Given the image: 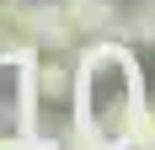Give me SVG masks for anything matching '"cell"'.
Wrapping results in <instances>:
<instances>
[{
    "mask_svg": "<svg viewBox=\"0 0 155 150\" xmlns=\"http://www.w3.org/2000/svg\"><path fill=\"white\" fill-rule=\"evenodd\" d=\"M64 16H70V27H75V38H112L118 32V5L112 0H59Z\"/></svg>",
    "mask_w": 155,
    "mask_h": 150,
    "instance_id": "obj_2",
    "label": "cell"
},
{
    "mask_svg": "<svg viewBox=\"0 0 155 150\" xmlns=\"http://www.w3.org/2000/svg\"><path fill=\"white\" fill-rule=\"evenodd\" d=\"M27 27H32V43H38V48H70V43H75V27H70V16H64L59 0L27 5Z\"/></svg>",
    "mask_w": 155,
    "mask_h": 150,
    "instance_id": "obj_3",
    "label": "cell"
},
{
    "mask_svg": "<svg viewBox=\"0 0 155 150\" xmlns=\"http://www.w3.org/2000/svg\"><path fill=\"white\" fill-rule=\"evenodd\" d=\"M118 32H123L128 43H155V0H139L123 22H118Z\"/></svg>",
    "mask_w": 155,
    "mask_h": 150,
    "instance_id": "obj_5",
    "label": "cell"
},
{
    "mask_svg": "<svg viewBox=\"0 0 155 150\" xmlns=\"http://www.w3.org/2000/svg\"><path fill=\"white\" fill-rule=\"evenodd\" d=\"M59 150H112V139L102 134V129H91V123H70V134L59 139Z\"/></svg>",
    "mask_w": 155,
    "mask_h": 150,
    "instance_id": "obj_6",
    "label": "cell"
},
{
    "mask_svg": "<svg viewBox=\"0 0 155 150\" xmlns=\"http://www.w3.org/2000/svg\"><path fill=\"white\" fill-rule=\"evenodd\" d=\"M70 97H75V107H80L75 113L80 123L102 129V134L112 139V150H123L134 118L144 113V86H139L134 54H128L118 38H96V43L80 54V64H75Z\"/></svg>",
    "mask_w": 155,
    "mask_h": 150,
    "instance_id": "obj_1",
    "label": "cell"
},
{
    "mask_svg": "<svg viewBox=\"0 0 155 150\" xmlns=\"http://www.w3.org/2000/svg\"><path fill=\"white\" fill-rule=\"evenodd\" d=\"M32 80H38V97H48V102H70V86H75L70 64L59 59H32Z\"/></svg>",
    "mask_w": 155,
    "mask_h": 150,
    "instance_id": "obj_4",
    "label": "cell"
},
{
    "mask_svg": "<svg viewBox=\"0 0 155 150\" xmlns=\"http://www.w3.org/2000/svg\"><path fill=\"white\" fill-rule=\"evenodd\" d=\"M0 150H59V145L43 139V134H5V139H0Z\"/></svg>",
    "mask_w": 155,
    "mask_h": 150,
    "instance_id": "obj_7",
    "label": "cell"
}]
</instances>
